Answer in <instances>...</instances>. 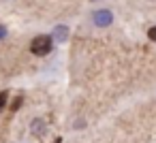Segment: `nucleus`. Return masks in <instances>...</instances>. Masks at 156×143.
Masks as SVG:
<instances>
[{
    "instance_id": "f257e3e1",
    "label": "nucleus",
    "mask_w": 156,
    "mask_h": 143,
    "mask_svg": "<svg viewBox=\"0 0 156 143\" xmlns=\"http://www.w3.org/2000/svg\"><path fill=\"white\" fill-rule=\"evenodd\" d=\"M30 51L37 56H45L51 51V37H37L30 45Z\"/></svg>"
},
{
    "instance_id": "20e7f679",
    "label": "nucleus",
    "mask_w": 156,
    "mask_h": 143,
    "mask_svg": "<svg viewBox=\"0 0 156 143\" xmlns=\"http://www.w3.org/2000/svg\"><path fill=\"white\" fill-rule=\"evenodd\" d=\"M66 34H69V30H66V28H62V26H60V28H56V39H58V41H64V39H66Z\"/></svg>"
},
{
    "instance_id": "6e6552de",
    "label": "nucleus",
    "mask_w": 156,
    "mask_h": 143,
    "mask_svg": "<svg viewBox=\"0 0 156 143\" xmlns=\"http://www.w3.org/2000/svg\"><path fill=\"white\" fill-rule=\"evenodd\" d=\"M5 34H7V30H5V28H2V26H0V39H2V37H5Z\"/></svg>"
},
{
    "instance_id": "0eeeda50",
    "label": "nucleus",
    "mask_w": 156,
    "mask_h": 143,
    "mask_svg": "<svg viewBox=\"0 0 156 143\" xmlns=\"http://www.w3.org/2000/svg\"><path fill=\"white\" fill-rule=\"evenodd\" d=\"M20 105H22V98H17V100H15V103H13V109H15V111H17V109H20Z\"/></svg>"
},
{
    "instance_id": "f03ea898",
    "label": "nucleus",
    "mask_w": 156,
    "mask_h": 143,
    "mask_svg": "<svg viewBox=\"0 0 156 143\" xmlns=\"http://www.w3.org/2000/svg\"><path fill=\"white\" fill-rule=\"evenodd\" d=\"M94 22H96V26H109L111 24V13L109 11H96Z\"/></svg>"
},
{
    "instance_id": "7ed1b4c3",
    "label": "nucleus",
    "mask_w": 156,
    "mask_h": 143,
    "mask_svg": "<svg viewBox=\"0 0 156 143\" xmlns=\"http://www.w3.org/2000/svg\"><path fill=\"white\" fill-rule=\"evenodd\" d=\"M32 132H37L39 137H41V134L45 132V128H43V122H41V120H37V122H32Z\"/></svg>"
},
{
    "instance_id": "423d86ee",
    "label": "nucleus",
    "mask_w": 156,
    "mask_h": 143,
    "mask_svg": "<svg viewBox=\"0 0 156 143\" xmlns=\"http://www.w3.org/2000/svg\"><path fill=\"white\" fill-rule=\"evenodd\" d=\"M147 37H150V41H154V43H156V26L147 30Z\"/></svg>"
},
{
    "instance_id": "1a4fd4ad",
    "label": "nucleus",
    "mask_w": 156,
    "mask_h": 143,
    "mask_svg": "<svg viewBox=\"0 0 156 143\" xmlns=\"http://www.w3.org/2000/svg\"><path fill=\"white\" fill-rule=\"evenodd\" d=\"M56 143H62V141H60V139H56Z\"/></svg>"
},
{
    "instance_id": "39448f33",
    "label": "nucleus",
    "mask_w": 156,
    "mask_h": 143,
    "mask_svg": "<svg viewBox=\"0 0 156 143\" xmlns=\"http://www.w3.org/2000/svg\"><path fill=\"white\" fill-rule=\"evenodd\" d=\"M7 98H9V94H7V92H0V109L7 105Z\"/></svg>"
}]
</instances>
